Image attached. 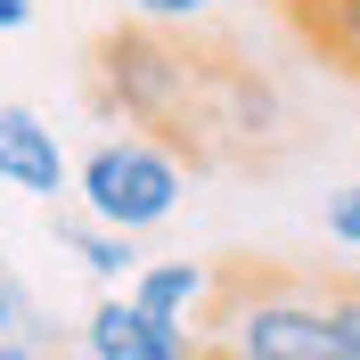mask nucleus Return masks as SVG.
<instances>
[{"instance_id":"obj_4","label":"nucleus","mask_w":360,"mask_h":360,"mask_svg":"<svg viewBox=\"0 0 360 360\" xmlns=\"http://www.w3.org/2000/svg\"><path fill=\"white\" fill-rule=\"evenodd\" d=\"M82 344H90V360H205V344L180 328V319H156L148 303H98L90 311V328H82Z\"/></svg>"},{"instance_id":"obj_8","label":"nucleus","mask_w":360,"mask_h":360,"mask_svg":"<svg viewBox=\"0 0 360 360\" xmlns=\"http://www.w3.org/2000/svg\"><path fill=\"white\" fill-rule=\"evenodd\" d=\"M295 25H303L336 66L360 74V0H336V8H295Z\"/></svg>"},{"instance_id":"obj_7","label":"nucleus","mask_w":360,"mask_h":360,"mask_svg":"<svg viewBox=\"0 0 360 360\" xmlns=\"http://www.w3.org/2000/svg\"><path fill=\"white\" fill-rule=\"evenodd\" d=\"M58 246L66 254H82V270H98V278H123V270L139 262L131 254V229H107V221H90V213H58Z\"/></svg>"},{"instance_id":"obj_3","label":"nucleus","mask_w":360,"mask_h":360,"mask_svg":"<svg viewBox=\"0 0 360 360\" xmlns=\"http://www.w3.org/2000/svg\"><path fill=\"white\" fill-rule=\"evenodd\" d=\"M180 188H188V164L164 148V139L148 131H123V139H98L82 156V172H74V197H82L90 221H107V229H156L172 221V205Z\"/></svg>"},{"instance_id":"obj_12","label":"nucleus","mask_w":360,"mask_h":360,"mask_svg":"<svg viewBox=\"0 0 360 360\" xmlns=\"http://www.w3.org/2000/svg\"><path fill=\"white\" fill-rule=\"evenodd\" d=\"M17 25H33V0H0V33H17Z\"/></svg>"},{"instance_id":"obj_10","label":"nucleus","mask_w":360,"mask_h":360,"mask_svg":"<svg viewBox=\"0 0 360 360\" xmlns=\"http://www.w3.org/2000/svg\"><path fill=\"white\" fill-rule=\"evenodd\" d=\"M213 0H131V17L139 25H197Z\"/></svg>"},{"instance_id":"obj_5","label":"nucleus","mask_w":360,"mask_h":360,"mask_svg":"<svg viewBox=\"0 0 360 360\" xmlns=\"http://www.w3.org/2000/svg\"><path fill=\"white\" fill-rule=\"evenodd\" d=\"M0 180L25 188V197H66L74 188L66 148H58V131L33 107H0Z\"/></svg>"},{"instance_id":"obj_11","label":"nucleus","mask_w":360,"mask_h":360,"mask_svg":"<svg viewBox=\"0 0 360 360\" xmlns=\"http://www.w3.org/2000/svg\"><path fill=\"white\" fill-rule=\"evenodd\" d=\"M25 319H33V311H25V295H17V287H8V270H0V344L17 336Z\"/></svg>"},{"instance_id":"obj_14","label":"nucleus","mask_w":360,"mask_h":360,"mask_svg":"<svg viewBox=\"0 0 360 360\" xmlns=\"http://www.w3.org/2000/svg\"><path fill=\"white\" fill-rule=\"evenodd\" d=\"M287 8H336V0H287Z\"/></svg>"},{"instance_id":"obj_1","label":"nucleus","mask_w":360,"mask_h":360,"mask_svg":"<svg viewBox=\"0 0 360 360\" xmlns=\"http://www.w3.org/2000/svg\"><path fill=\"white\" fill-rule=\"evenodd\" d=\"M90 98L188 164H229L278 131V90L229 49L180 41V25H115L90 66Z\"/></svg>"},{"instance_id":"obj_6","label":"nucleus","mask_w":360,"mask_h":360,"mask_svg":"<svg viewBox=\"0 0 360 360\" xmlns=\"http://www.w3.org/2000/svg\"><path fill=\"white\" fill-rule=\"evenodd\" d=\"M131 303H148L156 319H180V328H188V319L213 303V270L205 262H148L139 287H131Z\"/></svg>"},{"instance_id":"obj_15","label":"nucleus","mask_w":360,"mask_h":360,"mask_svg":"<svg viewBox=\"0 0 360 360\" xmlns=\"http://www.w3.org/2000/svg\"><path fill=\"white\" fill-rule=\"evenodd\" d=\"M205 360H221V352H205Z\"/></svg>"},{"instance_id":"obj_13","label":"nucleus","mask_w":360,"mask_h":360,"mask_svg":"<svg viewBox=\"0 0 360 360\" xmlns=\"http://www.w3.org/2000/svg\"><path fill=\"white\" fill-rule=\"evenodd\" d=\"M0 360H33V344H25V336H8V344H0Z\"/></svg>"},{"instance_id":"obj_2","label":"nucleus","mask_w":360,"mask_h":360,"mask_svg":"<svg viewBox=\"0 0 360 360\" xmlns=\"http://www.w3.org/2000/svg\"><path fill=\"white\" fill-rule=\"evenodd\" d=\"M197 319L221 360H344L328 295L287 278V270H262V262L213 270V303Z\"/></svg>"},{"instance_id":"obj_9","label":"nucleus","mask_w":360,"mask_h":360,"mask_svg":"<svg viewBox=\"0 0 360 360\" xmlns=\"http://www.w3.org/2000/svg\"><path fill=\"white\" fill-rule=\"evenodd\" d=\"M319 221H328V238H336V246H352V254H360V180L328 197V213H319Z\"/></svg>"}]
</instances>
